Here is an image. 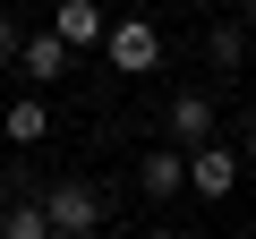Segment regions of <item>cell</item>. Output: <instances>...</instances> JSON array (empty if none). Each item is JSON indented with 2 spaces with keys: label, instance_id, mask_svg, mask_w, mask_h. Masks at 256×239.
Masks as SVG:
<instances>
[{
  "label": "cell",
  "instance_id": "obj_13",
  "mask_svg": "<svg viewBox=\"0 0 256 239\" xmlns=\"http://www.w3.org/2000/svg\"><path fill=\"white\" fill-rule=\"evenodd\" d=\"M9 77H18V68H9V60H0V102H9Z\"/></svg>",
  "mask_w": 256,
  "mask_h": 239
},
{
  "label": "cell",
  "instance_id": "obj_3",
  "mask_svg": "<svg viewBox=\"0 0 256 239\" xmlns=\"http://www.w3.org/2000/svg\"><path fill=\"white\" fill-rule=\"evenodd\" d=\"M162 137H171V146H205V137H214V94H205V86H180V94H171Z\"/></svg>",
  "mask_w": 256,
  "mask_h": 239
},
{
  "label": "cell",
  "instance_id": "obj_14",
  "mask_svg": "<svg viewBox=\"0 0 256 239\" xmlns=\"http://www.w3.org/2000/svg\"><path fill=\"white\" fill-rule=\"evenodd\" d=\"M146 239H188V230H146Z\"/></svg>",
  "mask_w": 256,
  "mask_h": 239
},
{
  "label": "cell",
  "instance_id": "obj_10",
  "mask_svg": "<svg viewBox=\"0 0 256 239\" xmlns=\"http://www.w3.org/2000/svg\"><path fill=\"white\" fill-rule=\"evenodd\" d=\"M205 60H214V68H239V60H248V26H239V18H214V26H205Z\"/></svg>",
  "mask_w": 256,
  "mask_h": 239
},
{
  "label": "cell",
  "instance_id": "obj_6",
  "mask_svg": "<svg viewBox=\"0 0 256 239\" xmlns=\"http://www.w3.org/2000/svg\"><path fill=\"white\" fill-rule=\"evenodd\" d=\"M52 26H60V43H68V52H102V34H111L102 0H60V9H52Z\"/></svg>",
  "mask_w": 256,
  "mask_h": 239
},
{
  "label": "cell",
  "instance_id": "obj_9",
  "mask_svg": "<svg viewBox=\"0 0 256 239\" xmlns=\"http://www.w3.org/2000/svg\"><path fill=\"white\" fill-rule=\"evenodd\" d=\"M0 239H60L52 230V205L43 196H9V205H0Z\"/></svg>",
  "mask_w": 256,
  "mask_h": 239
},
{
  "label": "cell",
  "instance_id": "obj_7",
  "mask_svg": "<svg viewBox=\"0 0 256 239\" xmlns=\"http://www.w3.org/2000/svg\"><path fill=\"white\" fill-rule=\"evenodd\" d=\"M60 68H68V43H60V26H43V34H26V43H18V77H26V86H52Z\"/></svg>",
  "mask_w": 256,
  "mask_h": 239
},
{
  "label": "cell",
  "instance_id": "obj_15",
  "mask_svg": "<svg viewBox=\"0 0 256 239\" xmlns=\"http://www.w3.org/2000/svg\"><path fill=\"white\" fill-rule=\"evenodd\" d=\"M230 9H239V18H248V9H256V0H230Z\"/></svg>",
  "mask_w": 256,
  "mask_h": 239
},
{
  "label": "cell",
  "instance_id": "obj_11",
  "mask_svg": "<svg viewBox=\"0 0 256 239\" xmlns=\"http://www.w3.org/2000/svg\"><path fill=\"white\" fill-rule=\"evenodd\" d=\"M18 43H26V26H18V18H0V60H18Z\"/></svg>",
  "mask_w": 256,
  "mask_h": 239
},
{
  "label": "cell",
  "instance_id": "obj_1",
  "mask_svg": "<svg viewBox=\"0 0 256 239\" xmlns=\"http://www.w3.org/2000/svg\"><path fill=\"white\" fill-rule=\"evenodd\" d=\"M102 60H111V77H154L162 68V26L154 18H111V34H102Z\"/></svg>",
  "mask_w": 256,
  "mask_h": 239
},
{
  "label": "cell",
  "instance_id": "obj_2",
  "mask_svg": "<svg viewBox=\"0 0 256 239\" xmlns=\"http://www.w3.org/2000/svg\"><path fill=\"white\" fill-rule=\"evenodd\" d=\"M43 205H52V230H60V239H94V230L111 222L94 180H52V188H43Z\"/></svg>",
  "mask_w": 256,
  "mask_h": 239
},
{
  "label": "cell",
  "instance_id": "obj_5",
  "mask_svg": "<svg viewBox=\"0 0 256 239\" xmlns=\"http://www.w3.org/2000/svg\"><path fill=\"white\" fill-rule=\"evenodd\" d=\"M137 188H146L154 205H171V196L188 188V146H146V162H137Z\"/></svg>",
  "mask_w": 256,
  "mask_h": 239
},
{
  "label": "cell",
  "instance_id": "obj_16",
  "mask_svg": "<svg viewBox=\"0 0 256 239\" xmlns=\"http://www.w3.org/2000/svg\"><path fill=\"white\" fill-rule=\"evenodd\" d=\"M248 239H256V230H248Z\"/></svg>",
  "mask_w": 256,
  "mask_h": 239
},
{
  "label": "cell",
  "instance_id": "obj_4",
  "mask_svg": "<svg viewBox=\"0 0 256 239\" xmlns=\"http://www.w3.org/2000/svg\"><path fill=\"white\" fill-rule=\"evenodd\" d=\"M188 188H196V196H230V188H239V146H214V137L188 146Z\"/></svg>",
  "mask_w": 256,
  "mask_h": 239
},
{
  "label": "cell",
  "instance_id": "obj_8",
  "mask_svg": "<svg viewBox=\"0 0 256 239\" xmlns=\"http://www.w3.org/2000/svg\"><path fill=\"white\" fill-rule=\"evenodd\" d=\"M0 137H9V146H43V137H52L43 94H9V102H0Z\"/></svg>",
  "mask_w": 256,
  "mask_h": 239
},
{
  "label": "cell",
  "instance_id": "obj_12",
  "mask_svg": "<svg viewBox=\"0 0 256 239\" xmlns=\"http://www.w3.org/2000/svg\"><path fill=\"white\" fill-rule=\"evenodd\" d=\"M239 137H248V146H239V154H256V111H248V120H239Z\"/></svg>",
  "mask_w": 256,
  "mask_h": 239
}]
</instances>
